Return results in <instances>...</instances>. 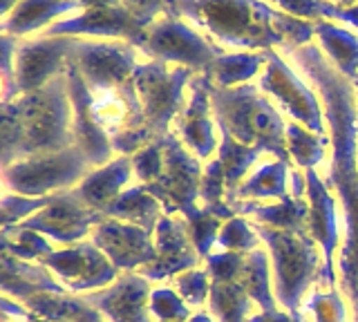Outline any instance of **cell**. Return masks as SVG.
<instances>
[{"instance_id": "1", "label": "cell", "mask_w": 358, "mask_h": 322, "mask_svg": "<svg viewBox=\"0 0 358 322\" xmlns=\"http://www.w3.org/2000/svg\"><path fill=\"white\" fill-rule=\"evenodd\" d=\"M291 61L316 85L324 121L331 132V170L327 186L341 197L345 217V244L341 249L343 288L350 295L354 322H358V96L356 83L324 57L318 43L289 52Z\"/></svg>"}, {"instance_id": "2", "label": "cell", "mask_w": 358, "mask_h": 322, "mask_svg": "<svg viewBox=\"0 0 358 322\" xmlns=\"http://www.w3.org/2000/svg\"><path fill=\"white\" fill-rule=\"evenodd\" d=\"M166 14L182 18L215 45L294 52L313 43V23L280 12L266 0H168Z\"/></svg>"}, {"instance_id": "3", "label": "cell", "mask_w": 358, "mask_h": 322, "mask_svg": "<svg viewBox=\"0 0 358 322\" xmlns=\"http://www.w3.org/2000/svg\"><path fill=\"white\" fill-rule=\"evenodd\" d=\"M74 110L67 74L3 105V168L74 146Z\"/></svg>"}, {"instance_id": "4", "label": "cell", "mask_w": 358, "mask_h": 322, "mask_svg": "<svg viewBox=\"0 0 358 322\" xmlns=\"http://www.w3.org/2000/svg\"><path fill=\"white\" fill-rule=\"evenodd\" d=\"M210 103L217 128L249 148L271 152L280 161H291L287 150V121L260 87L251 83L217 87L210 83Z\"/></svg>"}, {"instance_id": "5", "label": "cell", "mask_w": 358, "mask_h": 322, "mask_svg": "<svg viewBox=\"0 0 358 322\" xmlns=\"http://www.w3.org/2000/svg\"><path fill=\"white\" fill-rule=\"evenodd\" d=\"M193 76V70L182 68V65L171 70L168 63L162 61L137 65V70L132 74V83L143 108L145 126L157 139L171 135L168 128L186 110L184 90Z\"/></svg>"}, {"instance_id": "6", "label": "cell", "mask_w": 358, "mask_h": 322, "mask_svg": "<svg viewBox=\"0 0 358 322\" xmlns=\"http://www.w3.org/2000/svg\"><path fill=\"white\" fill-rule=\"evenodd\" d=\"M92 163L74 143L61 152L41 154L14 161L3 168L5 186L9 191L27 197H50L61 188H74L92 173Z\"/></svg>"}, {"instance_id": "7", "label": "cell", "mask_w": 358, "mask_h": 322, "mask_svg": "<svg viewBox=\"0 0 358 322\" xmlns=\"http://www.w3.org/2000/svg\"><path fill=\"white\" fill-rule=\"evenodd\" d=\"M139 52H143L150 61L175 63L197 74L204 72L213 59L224 54L197 27L171 14L159 16L152 25L145 27Z\"/></svg>"}, {"instance_id": "8", "label": "cell", "mask_w": 358, "mask_h": 322, "mask_svg": "<svg viewBox=\"0 0 358 322\" xmlns=\"http://www.w3.org/2000/svg\"><path fill=\"white\" fill-rule=\"evenodd\" d=\"M266 68L260 76V90L273 96L280 108L307 130L324 135V110L320 96L300 79L298 72L280 57L278 50H266Z\"/></svg>"}, {"instance_id": "9", "label": "cell", "mask_w": 358, "mask_h": 322, "mask_svg": "<svg viewBox=\"0 0 358 322\" xmlns=\"http://www.w3.org/2000/svg\"><path fill=\"white\" fill-rule=\"evenodd\" d=\"M139 50L126 41H85L76 38L70 61L81 72L92 94L110 92L126 85L137 70Z\"/></svg>"}, {"instance_id": "10", "label": "cell", "mask_w": 358, "mask_h": 322, "mask_svg": "<svg viewBox=\"0 0 358 322\" xmlns=\"http://www.w3.org/2000/svg\"><path fill=\"white\" fill-rule=\"evenodd\" d=\"M201 186V163L197 157L188 152L184 141L175 135H166V150H164V170L159 180L145 184V188L166 204L168 213L182 210L188 219L197 215L195 197L199 195Z\"/></svg>"}, {"instance_id": "11", "label": "cell", "mask_w": 358, "mask_h": 322, "mask_svg": "<svg viewBox=\"0 0 358 322\" xmlns=\"http://www.w3.org/2000/svg\"><path fill=\"white\" fill-rule=\"evenodd\" d=\"M262 237L271 244L273 260H275V275H278V298L285 307L296 311L302 291L309 284L313 273V253L311 244L305 240L302 233L296 230H268L260 228Z\"/></svg>"}, {"instance_id": "12", "label": "cell", "mask_w": 358, "mask_h": 322, "mask_svg": "<svg viewBox=\"0 0 358 322\" xmlns=\"http://www.w3.org/2000/svg\"><path fill=\"white\" fill-rule=\"evenodd\" d=\"M145 27L134 18L126 7H90L81 14L67 16L50 25L43 36H72V38H110L126 41L139 50Z\"/></svg>"}, {"instance_id": "13", "label": "cell", "mask_w": 358, "mask_h": 322, "mask_svg": "<svg viewBox=\"0 0 358 322\" xmlns=\"http://www.w3.org/2000/svg\"><path fill=\"white\" fill-rule=\"evenodd\" d=\"M76 45L72 36H43L20 41L16 52V92L29 94L65 72V63Z\"/></svg>"}, {"instance_id": "14", "label": "cell", "mask_w": 358, "mask_h": 322, "mask_svg": "<svg viewBox=\"0 0 358 322\" xmlns=\"http://www.w3.org/2000/svg\"><path fill=\"white\" fill-rule=\"evenodd\" d=\"M65 74H67V87H70V98H72V110H74V143L85 152V157L94 168L110 163L112 159V139L106 132V128L99 124L94 117V94L83 81L81 72L76 70V65L67 59L65 63Z\"/></svg>"}, {"instance_id": "15", "label": "cell", "mask_w": 358, "mask_h": 322, "mask_svg": "<svg viewBox=\"0 0 358 322\" xmlns=\"http://www.w3.org/2000/svg\"><path fill=\"white\" fill-rule=\"evenodd\" d=\"M103 219H106L103 213L90 208L72 188V191H67V193L54 195L50 206L38 210V215L20 221L18 228L45 233V235H50L59 242H76L85 235L90 226L99 224V221H103Z\"/></svg>"}, {"instance_id": "16", "label": "cell", "mask_w": 358, "mask_h": 322, "mask_svg": "<svg viewBox=\"0 0 358 322\" xmlns=\"http://www.w3.org/2000/svg\"><path fill=\"white\" fill-rule=\"evenodd\" d=\"M210 112V81L206 74H197L190 79V101L184 112L177 117V128L184 146L195 152V157L199 159H208L213 150L220 148Z\"/></svg>"}, {"instance_id": "17", "label": "cell", "mask_w": 358, "mask_h": 322, "mask_svg": "<svg viewBox=\"0 0 358 322\" xmlns=\"http://www.w3.org/2000/svg\"><path fill=\"white\" fill-rule=\"evenodd\" d=\"M41 262L59 273L76 291L103 286L115 277V266L101 255V251L90 247V244L67 249L61 253H50Z\"/></svg>"}, {"instance_id": "18", "label": "cell", "mask_w": 358, "mask_h": 322, "mask_svg": "<svg viewBox=\"0 0 358 322\" xmlns=\"http://www.w3.org/2000/svg\"><path fill=\"white\" fill-rule=\"evenodd\" d=\"M94 244L103 249V253L119 269H132L137 264L157 260L148 230L141 226L119 224L115 219L99 221L94 230Z\"/></svg>"}, {"instance_id": "19", "label": "cell", "mask_w": 358, "mask_h": 322, "mask_svg": "<svg viewBox=\"0 0 358 322\" xmlns=\"http://www.w3.org/2000/svg\"><path fill=\"white\" fill-rule=\"evenodd\" d=\"M81 12L83 5L76 0H20L3 18V34L22 38L38 29H48V25L59 23L61 16H74Z\"/></svg>"}, {"instance_id": "20", "label": "cell", "mask_w": 358, "mask_h": 322, "mask_svg": "<svg viewBox=\"0 0 358 322\" xmlns=\"http://www.w3.org/2000/svg\"><path fill=\"white\" fill-rule=\"evenodd\" d=\"M132 173H134L132 157L121 154V157L112 159L110 163L90 173L74 191L90 208L99 210V213H106V208L115 202L123 193V188L128 186Z\"/></svg>"}, {"instance_id": "21", "label": "cell", "mask_w": 358, "mask_h": 322, "mask_svg": "<svg viewBox=\"0 0 358 322\" xmlns=\"http://www.w3.org/2000/svg\"><path fill=\"white\" fill-rule=\"evenodd\" d=\"M307 177V195L311 202L309 219H311V230L316 233V237L322 242L324 249V269H327V280L334 284V273H331V255L336 247V204L334 197L329 195V186L322 184L316 168H309L305 173Z\"/></svg>"}, {"instance_id": "22", "label": "cell", "mask_w": 358, "mask_h": 322, "mask_svg": "<svg viewBox=\"0 0 358 322\" xmlns=\"http://www.w3.org/2000/svg\"><path fill=\"white\" fill-rule=\"evenodd\" d=\"M145 293H148V284L139 277L128 275L123 277L121 284L87 298V302L101 307L115 322H150L143 307Z\"/></svg>"}, {"instance_id": "23", "label": "cell", "mask_w": 358, "mask_h": 322, "mask_svg": "<svg viewBox=\"0 0 358 322\" xmlns=\"http://www.w3.org/2000/svg\"><path fill=\"white\" fill-rule=\"evenodd\" d=\"M313 38L336 68L350 81H358V36L334 20L313 23Z\"/></svg>"}, {"instance_id": "24", "label": "cell", "mask_w": 358, "mask_h": 322, "mask_svg": "<svg viewBox=\"0 0 358 322\" xmlns=\"http://www.w3.org/2000/svg\"><path fill=\"white\" fill-rule=\"evenodd\" d=\"M184 228L186 226L182 221H175L171 217H162V221L157 224V230H159V253H157V264L145 271L150 277H164L197 262V258L188 249Z\"/></svg>"}, {"instance_id": "25", "label": "cell", "mask_w": 358, "mask_h": 322, "mask_svg": "<svg viewBox=\"0 0 358 322\" xmlns=\"http://www.w3.org/2000/svg\"><path fill=\"white\" fill-rule=\"evenodd\" d=\"M266 57L264 52H235V54H220L213 63L201 72L208 76V81L217 87H238L246 85L253 76L264 72Z\"/></svg>"}, {"instance_id": "26", "label": "cell", "mask_w": 358, "mask_h": 322, "mask_svg": "<svg viewBox=\"0 0 358 322\" xmlns=\"http://www.w3.org/2000/svg\"><path fill=\"white\" fill-rule=\"evenodd\" d=\"M103 215L128 219L132 224L150 230L155 226V221L162 217V202L145 188V184H139L134 188H128V191H123L115 202L106 208Z\"/></svg>"}, {"instance_id": "27", "label": "cell", "mask_w": 358, "mask_h": 322, "mask_svg": "<svg viewBox=\"0 0 358 322\" xmlns=\"http://www.w3.org/2000/svg\"><path fill=\"white\" fill-rule=\"evenodd\" d=\"M262 154L260 148H249L244 143L235 141L229 132L222 130V141L217 148V159L222 163L224 177H227V186H229V195H238V184L242 182V177L246 170L257 161V157Z\"/></svg>"}, {"instance_id": "28", "label": "cell", "mask_w": 358, "mask_h": 322, "mask_svg": "<svg viewBox=\"0 0 358 322\" xmlns=\"http://www.w3.org/2000/svg\"><path fill=\"white\" fill-rule=\"evenodd\" d=\"M331 143V137L316 135V132L307 130L305 126L289 121L287 124V150L289 157L294 159L300 168H316L324 159V152Z\"/></svg>"}, {"instance_id": "29", "label": "cell", "mask_w": 358, "mask_h": 322, "mask_svg": "<svg viewBox=\"0 0 358 322\" xmlns=\"http://www.w3.org/2000/svg\"><path fill=\"white\" fill-rule=\"evenodd\" d=\"M287 173H289V161H271L264 163L255 175L238 188V195L246 199H260V197H280L287 195Z\"/></svg>"}, {"instance_id": "30", "label": "cell", "mask_w": 358, "mask_h": 322, "mask_svg": "<svg viewBox=\"0 0 358 322\" xmlns=\"http://www.w3.org/2000/svg\"><path fill=\"white\" fill-rule=\"evenodd\" d=\"M280 12H285L294 18L318 23V20H338L341 7L329 3V0H268Z\"/></svg>"}, {"instance_id": "31", "label": "cell", "mask_w": 358, "mask_h": 322, "mask_svg": "<svg viewBox=\"0 0 358 322\" xmlns=\"http://www.w3.org/2000/svg\"><path fill=\"white\" fill-rule=\"evenodd\" d=\"M244 288L257 300L266 314H273V302L268 298V273H266V258L262 251L251 253L249 264L244 266Z\"/></svg>"}, {"instance_id": "32", "label": "cell", "mask_w": 358, "mask_h": 322, "mask_svg": "<svg viewBox=\"0 0 358 322\" xmlns=\"http://www.w3.org/2000/svg\"><path fill=\"white\" fill-rule=\"evenodd\" d=\"M164 150H166V137H159L152 143H148L145 148H141L137 154H132L134 175L143 184H152L159 180V175L164 170Z\"/></svg>"}, {"instance_id": "33", "label": "cell", "mask_w": 358, "mask_h": 322, "mask_svg": "<svg viewBox=\"0 0 358 322\" xmlns=\"http://www.w3.org/2000/svg\"><path fill=\"white\" fill-rule=\"evenodd\" d=\"M54 195L50 197H18V195H5L3 199V221L5 226H9L11 221H18L22 217H27L36 210H43L45 206H50Z\"/></svg>"}, {"instance_id": "34", "label": "cell", "mask_w": 358, "mask_h": 322, "mask_svg": "<svg viewBox=\"0 0 358 322\" xmlns=\"http://www.w3.org/2000/svg\"><path fill=\"white\" fill-rule=\"evenodd\" d=\"M166 3L168 0H121V7H126L143 27H148L166 14Z\"/></svg>"}, {"instance_id": "35", "label": "cell", "mask_w": 358, "mask_h": 322, "mask_svg": "<svg viewBox=\"0 0 358 322\" xmlns=\"http://www.w3.org/2000/svg\"><path fill=\"white\" fill-rule=\"evenodd\" d=\"M222 242L227 244L229 249H233V251L251 249L253 244H255V240H253V235H251L249 226H246L242 219H233L231 224H229L227 228H224V237H222Z\"/></svg>"}, {"instance_id": "36", "label": "cell", "mask_w": 358, "mask_h": 322, "mask_svg": "<svg viewBox=\"0 0 358 322\" xmlns=\"http://www.w3.org/2000/svg\"><path fill=\"white\" fill-rule=\"evenodd\" d=\"M152 307H155L157 314L166 320L168 318H179V320L186 318V309L182 307V302H179L171 291H157L152 298Z\"/></svg>"}, {"instance_id": "37", "label": "cell", "mask_w": 358, "mask_h": 322, "mask_svg": "<svg viewBox=\"0 0 358 322\" xmlns=\"http://www.w3.org/2000/svg\"><path fill=\"white\" fill-rule=\"evenodd\" d=\"M338 23H347L358 29V5H352V7H341V18Z\"/></svg>"}, {"instance_id": "38", "label": "cell", "mask_w": 358, "mask_h": 322, "mask_svg": "<svg viewBox=\"0 0 358 322\" xmlns=\"http://www.w3.org/2000/svg\"><path fill=\"white\" fill-rule=\"evenodd\" d=\"M76 3H81L83 9H90V7H121V0H76Z\"/></svg>"}, {"instance_id": "39", "label": "cell", "mask_w": 358, "mask_h": 322, "mask_svg": "<svg viewBox=\"0 0 358 322\" xmlns=\"http://www.w3.org/2000/svg\"><path fill=\"white\" fill-rule=\"evenodd\" d=\"M18 3H20V0H3V3H0V14H3V18H5Z\"/></svg>"}, {"instance_id": "40", "label": "cell", "mask_w": 358, "mask_h": 322, "mask_svg": "<svg viewBox=\"0 0 358 322\" xmlns=\"http://www.w3.org/2000/svg\"><path fill=\"white\" fill-rule=\"evenodd\" d=\"M266 316H268V320H271V322H294V320H289L287 316H278L275 311H273V314H266ZM253 322H260V320L253 318Z\"/></svg>"}, {"instance_id": "41", "label": "cell", "mask_w": 358, "mask_h": 322, "mask_svg": "<svg viewBox=\"0 0 358 322\" xmlns=\"http://www.w3.org/2000/svg\"><path fill=\"white\" fill-rule=\"evenodd\" d=\"M329 3L338 5V7H352V5H358V0H329Z\"/></svg>"}, {"instance_id": "42", "label": "cell", "mask_w": 358, "mask_h": 322, "mask_svg": "<svg viewBox=\"0 0 358 322\" xmlns=\"http://www.w3.org/2000/svg\"><path fill=\"white\" fill-rule=\"evenodd\" d=\"M356 87H358V83H356ZM356 96H358V90H356Z\"/></svg>"}, {"instance_id": "43", "label": "cell", "mask_w": 358, "mask_h": 322, "mask_svg": "<svg viewBox=\"0 0 358 322\" xmlns=\"http://www.w3.org/2000/svg\"><path fill=\"white\" fill-rule=\"evenodd\" d=\"M356 83H358V81H356Z\"/></svg>"}]
</instances>
